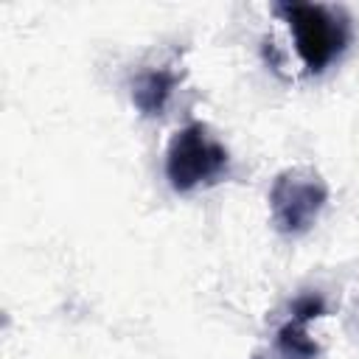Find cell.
<instances>
[{"label": "cell", "mask_w": 359, "mask_h": 359, "mask_svg": "<svg viewBox=\"0 0 359 359\" xmlns=\"http://www.w3.org/2000/svg\"><path fill=\"white\" fill-rule=\"evenodd\" d=\"M328 202V182L311 165L283 168L269 188V219L280 236H303Z\"/></svg>", "instance_id": "3"}, {"label": "cell", "mask_w": 359, "mask_h": 359, "mask_svg": "<svg viewBox=\"0 0 359 359\" xmlns=\"http://www.w3.org/2000/svg\"><path fill=\"white\" fill-rule=\"evenodd\" d=\"M180 84V73L174 65H160L151 70H143L132 81V104L143 118L163 115L174 90Z\"/></svg>", "instance_id": "5"}, {"label": "cell", "mask_w": 359, "mask_h": 359, "mask_svg": "<svg viewBox=\"0 0 359 359\" xmlns=\"http://www.w3.org/2000/svg\"><path fill=\"white\" fill-rule=\"evenodd\" d=\"M325 314V300L314 292L294 297L289 317L272 337V345L258 351L252 359H320L323 351L309 334V323Z\"/></svg>", "instance_id": "4"}, {"label": "cell", "mask_w": 359, "mask_h": 359, "mask_svg": "<svg viewBox=\"0 0 359 359\" xmlns=\"http://www.w3.org/2000/svg\"><path fill=\"white\" fill-rule=\"evenodd\" d=\"M275 14L286 22L294 50L309 76L325 73L353 39V20L342 6L275 3Z\"/></svg>", "instance_id": "1"}, {"label": "cell", "mask_w": 359, "mask_h": 359, "mask_svg": "<svg viewBox=\"0 0 359 359\" xmlns=\"http://www.w3.org/2000/svg\"><path fill=\"white\" fill-rule=\"evenodd\" d=\"M230 168L227 146L199 121L174 132L165 149V180L177 194L219 182Z\"/></svg>", "instance_id": "2"}]
</instances>
